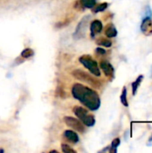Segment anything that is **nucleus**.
I'll return each mask as SVG.
<instances>
[{
    "label": "nucleus",
    "mask_w": 152,
    "mask_h": 153,
    "mask_svg": "<svg viewBox=\"0 0 152 153\" xmlns=\"http://www.w3.org/2000/svg\"><path fill=\"white\" fill-rule=\"evenodd\" d=\"M73 96L91 111L98 110L100 107V99L97 91L81 83L73 84L72 88Z\"/></svg>",
    "instance_id": "obj_1"
},
{
    "label": "nucleus",
    "mask_w": 152,
    "mask_h": 153,
    "mask_svg": "<svg viewBox=\"0 0 152 153\" xmlns=\"http://www.w3.org/2000/svg\"><path fill=\"white\" fill-rule=\"evenodd\" d=\"M73 113L75 114V116L79 118V120L86 126H93L95 125V117L89 114L88 110L85 109L84 108L82 107H80V106H75L73 109Z\"/></svg>",
    "instance_id": "obj_2"
},
{
    "label": "nucleus",
    "mask_w": 152,
    "mask_h": 153,
    "mask_svg": "<svg viewBox=\"0 0 152 153\" xmlns=\"http://www.w3.org/2000/svg\"><path fill=\"white\" fill-rule=\"evenodd\" d=\"M72 74L77 80L85 82H87L88 84H90V86H92L94 88H99L101 86L100 81L97 80L94 76H91L90 74H87L86 72H84L82 70H80V69L73 70Z\"/></svg>",
    "instance_id": "obj_3"
},
{
    "label": "nucleus",
    "mask_w": 152,
    "mask_h": 153,
    "mask_svg": "<svg viewBox=\"0 0 152 153\" xmlns=\"http://www.w3.org/2000/svg\"><path fill=\"white\" fill-rule=\"evenodd\" d=\"M80 63H82L84 67H86L94 76H100V69L99 67L98 63L90 56V55H83L79 57Z\"/></svg>",
    "instance_id": "obj_4"
},
{
    "label": "nucleus",
    "mask_w": 152,
    "mask_h": 153,
    "mask_svg": "<svg viewBox=\"0 0 152 153\" xmlns=\"http://www.w3.org/2000/svg\"><path fill=\"white\" fill-rule=\"evenodd\" d=\"M64 121L72 129H73V130H75V131H77V132H79L81 134H83L85 132L84 125L79 119H76V118H74L73 117H65L64 118Z\"/></svg>",
    "instance_id": "obj_5"
},
{
    "label": "nucleus",
    "mask_w": 152,
    "mask_h": 153,
    "mask_svg": "<svg viewBox=\"0 0 152 153\" xmlns=\"http://www.w3.org/2000/svg\"><path fill=\"white\" fill-rule=\"evenodd\" d=\"M141 30L145 35L152 34V21L151 14L147 15L143 18L142 22L141 24Z\"/></svg>",
    "instance_id": "obj_6"
},
{
    "label": "nucleus",
    "mask_w": 152,
    "mask_h": 153,
    "mask_svg": "<svg viewBox=\"0 0 152 153\" xmlns=\"http://www.w3.org/2000/svg\"><path fill=\"white\" fill-rule=\"evenodd\" d=\"M99 66H100V68L102 69V71L104 72V74H106L107 77H108L110 79H112L114 77L115 70H114V67L112 66V65L109 62H108L106 60H103V61L100 62Z\"/></svg>",
    "instance_id": "obj_7"
},
{
    "label": "nucleus",
    "mask_w": 152,
    "mask_h": 153,
    "mask_svg": "<svg viewBox=\"0 0 152 153\" xmlns=\"http://www.w3.org/2000/svg\"><path fill=\"white\" fill-rule=\"evenodd\" d=\"M90 36L92 38H94L97 34H99L102 31V29H103L102 22L99 20H94L90 23Z\"/></svg>",
    "instance_id": "obj_8"
},
{
    "label": "nucleus",
    "mask_w": 152,
    "mask_h": 153,
    "mask_svg": "<svg viewBox=\"0 0 152 153\" xmlns=\"http://www.w3.org/2000/svg\"><path fill=\"white\" fill-rule=\"evenodd\" d=\"M64 137L68 142H70L72 143H77L79 142V140H80L78 134L75 132L72 131V130H66V131H65L64 132Z\"/></svg>",
    "instance_id": "obj_9"
},
{
    "label": "nucleus",
    "mask_w": 152,
    "mask_h": 153,
    "mask_svg": "<svg viewBox=\"0 0 152 153\" xmlns=\"http://www.w3.org/2000/svg\"><path fill=\"white\" fill-rule=\"evenodd\" d=\"M88 19H89V18H87V16H86V18L82 19V22H79V24H78L77 28H76L75 33L73 34V36H74L75 38L79 39V38L83 37L84 28L86 27V21H87Z\"/></svg>",
    "instance_id": "obj_10"
},
{
    "label": "nucleus",
    "mask_w": 152,
    "mask_h": 153,
    "mask_svg": "<svg viewBox=\"0 0 152 153\" xmlns=\"http://www.w3.org/2000/svg\"><path fill=\"white\" fill-rule=\"evenodd\" d=\"M105 34L108 38H114L117 35V30L113 23H109L105 28Z\"/></svg>",
    "instance_id": "obj_11"
},
{
    "label": "nucleus",
    "mask_w": 152,
    "mask_h": 153,
    "mask_svg": "<svg viewBox=\"0 0 152 153\" xmlns=\"http://www.w3.org/2000/svg\"><path fill=\"white\" fill-rule=\"evenodd\" d=\"M96 43L99 46H102V47H106V48H110L112 46V41L110 39H106V38H103V37L99 38L96 40Z\"/></svg>",
    "instance_id": "obj_12"
},
{
    "label": "nucleus",
    "mask_w": 152,
    "mask_h": 153,
    "mask_svg": "<svg viewBox=\"0 0 152 153\" xmlns=\"http://www.w3.org/2000/svg\"><path fill=\"white\" fill-rule=\"evenodd\" d=\"M108 3H101V4H95L93 7H92V12L93 13H99V12H103V11H105L107 8H108Z\"/></svg>",
    "instance_id": "obj_13"
},
{
    "label": "nucleus",
    "mask_w": 152,
    "mask_h": 153,
    "mask_svg": "<svg viewBox=\"0 0 152 153\" xmlns=\"http://www.w3.org/2000/svg\"><path fill=\"white\" fill-rule=\"evenodd\" d=\"M142 79H143V75H140V76L136 79V81L133 82V84H132V88H133V95H135V94H136L137 90H138V88H139V85L141 84V82H142Z\"/></svg>",
    "instance_id": "obj_14"
},
{
    "label": "nucleus",
    "mask_w": 152,
    "mask_h": 153,
    "mask_svg": "<svg viewBox=\"0 0 152 153\" xmlns=\"http://www.w3.org/2000/svg\"><path fill=\"white\" fill-rule=\"evenodd\" d=\"M121 102L124 106L128 107V101H127V90L125 87H124L122 94H121Z\"/></svg>",
    "instance_id": "obj_15"
},
{
    "label": "nucleus",
    "mask_w": 152,
    "mask_h": 153,
    "mask_svg": "<svg viewBox=\"0 0 152 153\" xmlns=\"http://www.w3.org/2000/svg\"><path fill=\"white\" fill-rule=\"evenodd\" d=\"M34 55V51L31 49V48H25L22 50L21 56L23 57V58H29L30 56H32Z\"/></svg>",
    "instance_id": "obj_16"
},
{
    "label": "nucleus",
    "mask_w": 152,
    "mask_h": 153,
    "mask_svg": "<svg viewBox=\"0 0 152 153\" xmlns=\"http://www.w3.org/2000/svg\"><path fill=\"white\" fill-rule=\"evenodd\" d=\"M120 145V139L119 138H116L113 140L112 143H111V149H110V152H116V148Z\"/></svg>",
    "instance_id": "obj_17"
},
{
    "label": "nucleus",
    "mask_w": 152,
    "mask_h": 153,
    "mask_svg": "<svg viewBox=\"0 0 152 153\" xmlns=\"http://www.w3.org/2000/svg\"><path fill=\"white\" fill-rule=\"evenodd\" d=\"M85 8H92L96 4V0H81Z\"/></svg>",
    "instance_id": "obj_18"
},
{
    "label": "nucleus",
    "mask_w": 152,
    "mask_h": 153,
    "mask_svg": "<svg viewBox=\"0 0 152 153\" xmlns=\"http://www.w3.org/2000/svg\"><path fill=\"white\" fill-rule=\"evenodd\" d=\"M61 148H62V151L63 152L65 153H76V151H74L73 148H71L69 145L67 144H65V143H62L61 145Z\"/></svg>",
    "instance_id": "obj_19"
},
{
    "label": "nucleus",
    "mask_w": 152,
    "mask_h": 153,
    "mask_svg": "<svg viewBox=\"0 0 152 153\" xmlns=\"http://www.w3.org/2000/svg\"><path fill=\"white\" fill-rule=\"evenodd\" d=\"M96 53L97 54H99V55H105L107 52H106V50L104 49V48H96Z\"/></svg>",
    "instance_id": "obj_20"
}]
</instances>
